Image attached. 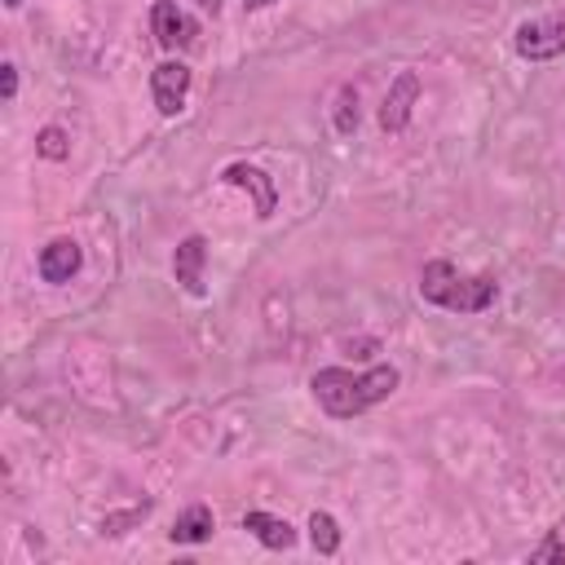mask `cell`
I'll return each mask as SVG.
<instances>
[{"instance_id":"cell-1","label":"cell","mask_w":565,"mask_h":565,"mask_svg":"<svg viewBox=\"0 0 565 565\" xmlns=\"http://www.w3.org/2000/svg\"><path fill=\"white\" fill-rule=\"evenodd\" d=\"M397 366H388V362H380V366H371V371H362V375H353V371H344V366H322V371H313V380H309V388H313V397H318V406L327 411V415H335V419H353V415H362V411H371L375 402H384L393 388H397Z\"/></svg>"},{"instance_id":"cell-2","label":"cell","mask_w":565,"mask_h":565,"mask_svg":"<svg viewBox=\"0 0 565 565\" xmlns=\"http://www.w3.org/2000/svg\"><path fill=\"white\" fill-rule=\"evenodd\" d=\"M419 296L450 313H481L494 305L499 282L490 274H459L450 260H428L419 269Z\"/></svg>"},{"instance_id":"cell-3","label":"cell","mask_w":565,"mask_h":565,"mask_svg":"<svg viewBox=\"0 0 565 565\" xmlns=\"http://www.w3.org/2000/svg\"><path fill=\"white\" fill-rule=\"evenodd\" d=\"M516 53L525 62H552V57H565V13H547V18H530L516 26L512 35Z\"/></svg>"},{"instance_id":"cell-4","label":"cell","mask_w":565,"mask_h":565,"mask_svg":"<svg viewBox=\"0 0 565 565\" xmlns=\"http://www.w3.org/2000/svg\"><path fill=\"white\" fill-rule=\"evenodd\" d=\"M150 31H154L159 49H168V53L190 49V44L199 40V22H194L185 9H177V0H154V9H150Z\"/></svg>"},{"instance_id":"cell-5","label":"cell","mask_w":565,"mask_h":565,"mask_svg":"<svg viewBox=\"0 0 565 565\" xmlns=\"http://www.w3.org/2000/svg\"><path fill=\"white\" fill-rule=\"evenodd\" d=\"M185 93H190V66L185 62H159L150 71V97H154L159 115H177L185 106Z\"/></svg>"},{"instance_id":"cell-6","label":"cell","mask_w":565,"mask_h":565,"mask_svg":"<svg viewBox=\"0 0 565 565\" xmlns=\"http://www.w3.org/2000/svg\"><path fill=\"white\" fill-rule=\"evenodd\" d=\"M79 265H84V252H79L75 238H53V243H44V247H40V260H35L40 278L53 282V287L71 282V278L79 274Z\"/></svg>"},{"instance_id":"cell-7","label":"cell","mask_w":565,"mask_h":565,"mask_svg":"<svg viewBox=\"0 0 565 565\" xmlns=\"http://www.w3.org/2000/svg\"><path fill=\"white\" fill-rule=\"evenodd\" d=\"M419 97V75L415 71H402L393 79V88L384 93V106H380V128L384 132H402L411 124V106Z\"/></svg>"},{"instance_id":"cell-8","label":"cell","mask_w":565,"mask_h":565,"mask_svg":"<svg viewBox=\"0 0 565 565\" xmlns=\"http://www.w3.org/2000/svg\"><path fill=\"white\" fill-rule=\"evenodd\" d=\"M221 181L247 190V194L256 199V216H260V221L274 216V207H278V185H274V177H265V172L252 168V163H230V168L221 172Z\"/></svg>"},{"instance_id":"cell-9","label":"cell","mask_w":565,"mask_h":565,"mask_svg":"<svg viewBox=\"0 0 565 565\" xmlns=\"http://www.w3.org/2000/svg\"><path fill=\"white\" fill-rule=\"evenodd\" d=\"M203 265H207V243H203V234L181 238L177 252H172V274H177V282H181L190 296H203V291H207Z\"/></svg>"},{"instance_id":"cell-10","label":"cell","mask_w":565,"mask_h":565,"mask_svg":"<svg viewBox=\"0 0 565 565\" xmlns=\"http://www.w3.org/2000/svg\"><path fill=\"white\" fill-rule=\"evenodd\" d=\"M243 530H247L256 543L274 547V552L296 547V530H291L282 516H269V512H247V516H243Z\"/></svg>"},{"instance_id":"cell-11","label":"cell","mask_w":565,"mask_h":565,"mask_svg":"<svg viewBox=\"0 0 565 565\" xmlns=\"http://www.w3.org/2000/svg\"><path fill=\"white\" fill-rule=\"evenodd\" d=\"M212 530H216L212 508H207V503H190V508L172 521L168 539H172V543H207V539H212Z\"/></svg>"},{"instance_id":"cell-12","label":"cell","mask_w":565,"mask_h":565,"mask_svg":"<svg viewBox=\"0 0 565 565\" xmlns=\"http://www.w3.org/2000/svg\"><path fill=\"white\" fill-rule=\"evenodd\" d=\"M309 543H313L318 556H335L340 552V525H335L331 512H313L309 516Z\"/></svg>"},{"instance_id":"cell-13","label":"cell","mask_w":565,"mask_h":565,"mask_svg":"<svg viewBox=\"0 0 565 565\" xmlns=\"http://www.w3.org/2000/svg\"><path fill=\"white\" fill-rule=\"evenodd\" d=\"M358 128V88L353 84H344L340 93H335V132H353Z\"/></svg>"},{"instance_id":"cell-14","label":"cell","mask_w":565,"mask_h":565,"mask_svg":"<svg viewBox=\"0 0 565 565\" xmlns=\"http://www.w3.org/2000/svg\"><path fill=\"white\" fill-rule=\"evenodd\" d=\"M35 150H40L44 159H66V150H71V137H66L57 124H49V128H40V137H35Z\"/></svg>"},{"instance_id":"cell-15","label":"cell","mask_w":565,"mask_h":565,"mask_svg":"<svg viewBox=\"0 0 565 565\" xmlns=\"http://www.w3.org/2000/svg\"><path fill=\"white\" fill-rule=\"evenodd\" d=\"M530 561L534 565H543V561H556V565H565V534L561 530H552L534 552H530Z\"/></svg>"},{"instance_id":"cell-16","label":"cell","mask_w":565,"mask_h":565,"mask_svg":"<svg viewBox=\"0 0 565 565\" xmlns=\"http://www.w3.org/2000/svg\"><path fill=\"white\" fill-rule=\"evenodd\" d=\"M13 93H18V66H13V62H4V66H0V97H4V102H13Z\"/></svg>"},{"instance_id":"cell-17","label":"cell","mask_w":565,"mask_h":565,"mask_svg":"<svg viewBox=\"0 0 565 565\" xmlns=\"http://www.w3.org/2000/svg\"><path fill=\"white\" fill-rule=\"evenodd\" d=\"M203 13H221V0H194Z\"/></svg>"},{"instance_id":"cell-18","label":"cell","mask_w":565,"mask_h":565,"mask_svg":"<svg viewBox=\"0 0 565 565\" xmlns=\"http://www.w3.org/2000/svg\"><path fill=\"white\" fill-rule=\"evenodd\" d=\"M274 0H243V9H269Z\"/></svg>"},{"instance_id":"cell-19","label":"cell","mask_w":565,"mask_h":565,"mask_svg":"<svg viewBox=\"0 0 565 565\" xmlns=\"http://www.w3.org/2000/svg\"><path fill=\"white\" fill-rule=\"evenodd\" d=\"M18 4H22V0H4V9H18Z\"/></svg>"},{"instance_id":"cell-20","label":"cell","mask_w":565,"mask_h":565,"mask_svg":"<svg viewBox=\"0 0 565 565\" xmlns=\"http://www.w3.org/2000/svg\"><path fill=\"white\" fill-rule=\"evenodd\" d=\"M556 530H561V534H565V521H561V525H556Z\"/></svg>"}]
</instances>
